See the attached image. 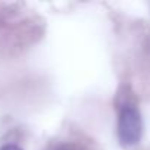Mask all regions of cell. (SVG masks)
Returning a JSON list of instances; mask_svg holds the SVG:
<instances>
[{"label": "cell", "instance_id": "1", "mask_svg": "<svg viewBox=\"0 0 150 150\" xmlns=\"http://www.w3.org/2000/svg\"><path fill=\"white\" fill-rule=\"evenodd\" d=\"M143 135V121L134 105H124L118 115V138L125 147L135 146Z\"/></svg>", "mask_w": 150, "mask_h": 150}, {"label": "cell", "instance_id": "2", "mask_svg": "<svg viewBox=\"0 0 150 150\" xmlns=\"http://www.w3.org/2000/svg\"><path fill=\"white\" fill-rule=\"evenodd\" d=\"M49 150H87V147L78 141H59Z\"/></svg>", "mask_w": 150, "mask_h": 150}, {"label": "cell", "instance_id": "3", "mask_svg": "<svg viewBox=\"0 0 150 150\" xmlns=\"http://www.w3.org/2000/svg\"><path fill=\"white\" fill-rule=\"evenodd\" d=\"M0 150H22V149L15 146V144H5V146L0 147Z\"/></svg>", "mask_w": 150, "mask_h": 150}]
</instances>
